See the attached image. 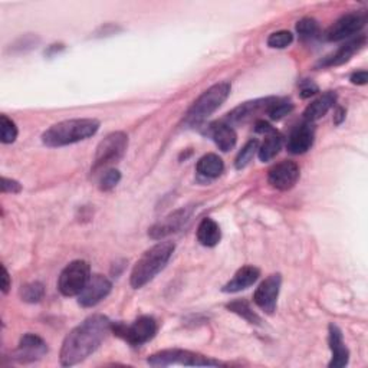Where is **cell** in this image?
<instances>
[{
  "mask_svg": "<svg viewBox=\"0 0 368 368\" xmlns=\"http://www.w3.org/2000/svg\"><path fill=\"white\" fill-rule=\"evenodd\" d=\"M47 353L48 345L42 338L35 334H25L20 338L13 357L19 362H33L42 358Z\"/></svg>",
  "mask_w": 368,
  "mask_h": 368,
  "instance_id": "14",
  "label": "cell"
},
{
  "mask_svg": "<svg viewBox=\"0 0 368 368\" xmlns=\"http://www.w3.org/2000/svg\"><path fill=\"white\" fill-rule=\"evenodd\" d=\"M276 98L269 97V98H262V99H255V101H249V102H244V104L236 107L232 112L228 114L226 117V124L236 126V124H243V122L249 121L251 118H253L255 115H258L259 112H265L271 108V106L274 104Z\"/></svg>",
  "mask_w": 368,
  "mask_h": 368,
  "instance_id": "15",
  "label": "cell"
},
{
  "mask_svg": "<svg viewBox=\"0 0 368 368\" xmlns=\"http://www.w3.org/2000/svg\"><path fill=\"white\" fill-rule=\"evenodd\" d=\"M328 330H330L328 342H330V349H331V353H333V358H331L330 367L331 368H342L345 365H349L350 351L344 344V338H342L341 330L334 324L330 325Z\"/></svg>",
  "mask_w": 368,
  "mask_h": 368,
  "instance_id": "18",
  "label": "cell"
},
{
  "mask_svg": "<svg viewBox=\"0 0 368 368\" xmlns=\"http://www.w3.org/2000/svg\"><path fill=\"white\" fill-rule=\"evenodd\" d=\"M259 276H260V271L256 267H251V265H248V267L240 268L235 274L233 279L223 286L221 291L229 292V294L240 292L243 290L249 288V286H252L259 279Z\"/></svg>",
  "mask_w": 368,
  "mask_h": 368,
  "instance_id": "19",
  "label": "cell"
},
{
  "mask_svg": "<svg viewBox=\"0 0 368 368\" xmlns=\"http://www.w3.org/2000/svg\"><path fill=\"white\" fill-rule=\"evenodd\" d=\"M221 232L213 219H203L197 228V240L206 248H213L220 242Z\"/></svg>",
  "mask_w": 368,
  "mask_h": 368,
  "instance_id": "22",
  "label": "cell"
},
{
  "mask_svg": "<svg viewBox=\"0 0 368 368\" xmlns=\"http://www.w3.org/2000/svg\"><path fill=\"white\" fill-rule=\"evenodd\" d=\"M226 308L229 311L237 314L239 317L244 318L251 324H259L260 322V318L252 311V308H251L249 303L246 301H233V302L228 303Z\"/></svg>",
  "mask_w": 368,
  "mask_h": 368,
  "instance_id": "26",
  "label": "cell"
},
{
  "mask_svg": "<svg viewBox=\"0 0 368 368\" xmlns=\"http://www.w3.org/2000/svg\"><path fill=\"white\" fill-rule=\"evenodd\" d=\"M259 150V141L258 140H251L248 141L246 144H244V147L239 151L236 160H235V166L237 170H242L246 167L249 162L252 161L255 153Z\"/></svg>",
  "mask_w": 368,
  "mask_h": 368,
  "instance_id": "25",
  "label": "cell"
},
{
  "mask_svg": "<svg viewBox=\"0 0 368 368\" xmlns=\"http://www.w3.org/2000/svg\"><path fill=\"white\" fill-rule=\"evenodd\" d=\"M121 180V173L115 169H108L104 174L101 176L99 180V189L102 192H110L112 190Z\"/></svg>",
  "mask_w": 368,
  "mask_h": 368,
  "instance_id": "32",
  "label": "cell"
},
{
  "mask_svg": "<svg viewBox=\"0 0 368 368\" xmlns=\"http://www.w3.org/2000/svg\"><path fill=\"white\" fill-rule=\"evenodd\" d=\"M292 110H294V104L291 101L276 98L274 104L271 106V108L268 110V115L272 119H281L285 115H288L290 112H292Z\"/></svg>",
  "mask_w": 368,
  "mask_h": 368,
  "instance_id": "31",
  "label": "cell"
},
{
  "mask_svg": "<svg viewBox=\"0 0 368 368\" xmlns=\"http://www.w3.org/2000/svg\"><path fill=\"white\" fill-rule=\"evenodd\" d=\"M318 92V87L311 83V81H305V83L301 85V97L302 98H310L311 95Z\"/></svg>",
  "mask_w": 368,
  "mask_h": 368,
  "instance_id": "34",
  "label": "cell"
},
{
  "mask_svg": "<svg viewBox=\"0 0 368 368\" xmlns=\"http://www.w3.org/2000/svg\"><path fill=\"white\" fill-rule=\"evenodd\" d=\"M99 121L94 118H74L60 121L42 134V142L48 147H64L84 141L97 134Z\"/></svg>",
  "mask_w": 368,
  "mask_h": 368,
  "instance_id": "2",
  "label": "cell"
},
{
  "mask_svg": "<svg viewBox=\"0 0 368 368\" xmlns=\"http://www.w3.org/2000/svg\"><path fill=\"white\" fill-rule=\"evenodd\" d=\"M0 140L3 144H12V142L17 138V127L15 121H12L8 115L0 117Z\"/></svg>",
  "mask_w": 368,
  "mask_h": 368,
  "instance_id": "28",
  "label": "cell"
},
{
  "mask_svg": "<svg viewBox=\"0 0 368 368\" xmlns=\"http://www.w3.org/2000/svg\"><path fill=\"white\" fill-rule=\"evenodd\" d=\"M281 149H282V137L275 130L271 134H268V137H267V140H265L262 147L258 150L259 160L263 162L271 161L275 156H278Z\"/></svg>",
  "mask_w": 368,
  "mask_h": 368,
  "instance_id": "24",
  "label": "cell"
},
{
  "mask_svg": "<svg viewBox=\"0 0 368 368\" xmlns=\"http://www.w3.org/2000/svg\"><path fill=\"white\" fill-rule=\"evenodd\" d=\"M112 290V283L108 278L102 275H92L85 288L78 295V303L84 308L98 305L102 299H106Z\"/></svg>",
  "mask_w": 368,
  "mask_h": 368,
  "instance_id": "12",
  "label": "cell"
},
{
  "mask_svg": "<svg viewBox=\"0 0 368 368\" xmlns=\"http://www.w3.org/2000/svg\"><path fill=\"white\" fill-rule=\"evenodd\" d=\"M90 278V263L85 260H74L60 274L58 281V290L64 296H76L83 292Z\"/></svg>",
  "mask_w": 368,
  "mask_h": 368,
  "instance_id": "6",
  "label": "cell"
},
{
  "mask_svg": "<svg viewBox=\"0 0 368 368\" xmlns=\"http://www.w3.org/2000/svg\"><path fill=\"white\" fill-rule=\"evenodd\" d=\"M174 249L176 246L173 242H158L142 255L131 272L130 282L133 288L140 290L150 281H153L165 269V267L174 253Z\"/></svg>",
  "mask_w": 368,
  "mask_h": 368,
  "instance_id": "3",
  "label": "cell"
},
{
  "mask_svg": "<svg viewBox=\"0 0 368 368\" xmlns=\"http://www.w3.org/2000/svg\"><path fill=\"white\" fill-rule=\"evenodd\" d=\"M196 170L200 176L203 177H208V178H216L219 177L223 170H224V165H223V160L216 156V154H206L203 156L199 161H197V166Z\"/></svg>",
  "mask_w": 368,
  "mask_h": 368,
  "instance_id": "23",
  "label": "cell"
},
{
  "mask_svg": "<svg viewBox=\"0 0 368 368\" xmlns=\"http://www.w3.org/2000/svg\"><path fill=\"white\" fill-rule=\"evenodd\" d=\"M127 147H128V135L126 133L115 131L108 134L97 147L92 172L106 169L114 165V162L119 161L122 157H124Z\"/></svg>",
  "mask_w": 368,
  "mask_h": 368,
  "instance_id": "5",
  "label": "cell"
},
{
  "mask_svg": "<svg viewBox=\"0 0 368 368\" xmlns=\"http://www.w3.org/2000/svg\"><path fill=\"white\" fill-rule=\"evenodd\" d=\"M157 330H158L157 321L149 315L140 317L131 325L112 324V331L115 333V335L126 340L128 344L134 346H140L153 340L157 334Z\"/></svg>",
  "mask_w": 368,
  "mask_h": 368,
  "instance_id": "8",
  "label": "cell"
},
{
  "mask_svg": "<svg viewBox=\"0 0 368 368\" xmlns=\"http://www.w3.org/2000/svg\"><path fill=\"white\" fill-rule=\"evenodd\" d=\"M292 40H294V35L290 31L274 32L268 37V47L274 49H285L292 44Z\"/></svg>",
  "mask_w": 368,
  "mask_h": 368,
  "instance_id": "30",
  "label": "cell"
},
{
  "mask_svg": "<svg viewBox=\"0 0 368 368\" xmlns=\"http://www.w3.org/2000/svg\"><path fill=\"white\" fill-rule=\"evenodd\" d=\"M2 291L3 294H8L9 288H10V276H9V272L8 269L3 267V276H2Z\"/></svg>",
  "mask_w": 368,
  "mask_h": 368,
  "instance_id": "37",
  "label": "cell"
},
{
  "mask_svg": "<svg viewBox=\"0 0 368 368\" xmlns=\"http://www.w3.org/2000/svg\"><path fill=\"white\" fill-rule=\"evenodd\" d=\"M282 278L279 274H274L265 279L255 291L253 301L262 311L267 314H274L276 310V302L281 291Z\"/></svg>",
  "mask_w": 368,
  "mask_h": 368,
  "instance_id": "11",
  "label": "cell"
},
{
  "mask_svg": "<svg viewBox=\"0 0 368 368\" xmlns=\"http://www.w3.org/2000/svg\"><path fill=\"white\" fill-rule=\"evenodd\" d=\"M255 131H256V133H260V134H267V135H268V134H271L272 131H275V128H272V126L269 124V122L260 119V121H258L256 124H255Z\"/></svg>",
  "mask_w": 368,
  "mask_h": 368,
  "instance_id": "35",
  "label": "cell"
},
{
  "mask_svg": "<svg viewBox=\"0 0 368 368\" xmlns=\"http://www.w3.org/2000/svg\"><path fill=\"white\" fill-rule=\"evenodd\" d=\"M365 36H360L357 39L350 40V42H346L345 45L340 47L334 53L328 55L326 58H324L321 62L318 64V67L322 68H330V67H338L342 65L345 62H349V60L365 47Z\"/></svg>",
  "mask_w": 368,
  "mask_h": 368,
  "instance_id": "16",
  "label": "cell"
},
{
  "mask_svg": "<svg viewBox=\"0 0 368 368\" xmlns=\"http://www.w3.org/2000/svg\"><path fill=\"white\" fill-rule=\"evenodd\" d=\"M20 190H22V186H20L16 180H12L8 177L2 178V192L3 193H19Z\"/></svg>",
  "mask_w": 368,
  "mask_h": 368,
  "instance_id": "33",
  "label": "cell"
},
{
  "mask_svg": "<svg viewBox=\"0 0 368 368\" xmlns=\"http://www.w3.org/2000/svg\"><path fill=\"white\" fill-rule=\"evenodd\" d=\"M344 119H345V110L344 108H337L335 115H334V122H335L337 126H340Z\"/></svg>",
  "mask_w": 368,
  "mask_h": 368,
  "instance_id": "38",
  "label": "cell"
},
{
  "mask_svg": "<svg viewBox=\"0 0 368 368\" xmlns=\"http://www.w3.org/2000/svg\"><path fill=\"white\" fill-rule=\"evenodd\" d=\"M232 85L229 83H219L210 87L209 90L204 91L190 107V110L186 114V118H184V122L187 126L194 127L201 124L204 119H208L215 111H217L224 101L228 99L231 95Z\"/></svg>",
  "mask_w": 368,
  "mask_h": 368,
  "instance_id": "4",
  "label": "cell"
},
{
  "mask_svg": "<svg viewBox=\"0 0 368 368\" xmlns=\"http://www.w3.org/2000/svg\"><path fill=\"white\" fill-rule=\"evenodd\" d=\"M193 210H194L193 208L187 206V208H180V209L174 210L173 213L167 215L165 219H161L160 221H157L154 226L149 231L150 237L154 240H160V239L167 237L172 233L178 232L180 229L186 226L187 221L192 219Z\"/></svg>",
  "mask_w": 368,
  "mask_h": 368,
  "instance_id": "10",
  "label": "cell"
},
{
  "mask_svg": "<svg viewBox=\"0 0 368 368\" xmlns=\"http://www.w3.org/2000/svg\"><path fill=\"white\" fill-rule=\"evenodd\" d=\"M337 102V94L330 91V92H325L322 94L319 98H317L314 102L306 107L305 112H303V118L306 119V122H312L317 121L319 118H322L326 112H328Z\"/></svg>",
  "mask_w": 368,
  "mask_h": 368,
  "instance_id": "20",
  "label": "cell"
},
{
  "mask_svg": "<svg viewBox=\"0 0 368 368\" xmlns=\"http://www.w3.org/2000/svg\"><path fill=\"white\" fill-rule=\"evenodd\" d=\"M149 364L153 367H169V365H190V367H219L223 365L220 361L204 357L201 354L187 350H165L153 354L149 358Z\"/></svg>",
  "mask_w": 368,
  "mask_h": 368,
  "instance_id": "7",
  "label": "cell"
},
{
  "mask_svg": "<svg viewBox=\"0 0 368 368\" xmlns=\"http://www.w3.org/2000/svg\"><path fill=\"white\" fill-rule=\"evenodd\" d=\"M210 135L221 151H231L236 146L237 135L235 130L229 124H226V122L213 124L210 128Z\"/></svg>",
  "mask_w": 368,
  "mask_h": 368,
  "instance_id": "21",
  "label": "cell"
},
{
  "mask_svg": "<svg viewBox=\"0 0 368 368\" xmlns=\"http://www.w3.org/2000/svg\"><path fill=\"white\" fill-rule=\"evenodd\" d=\"M44 295H45V286L40 282L26 283L25 286H22V290H20V296H22L25 302L29 303L39 302L44 298Z\"/></svg>",
  "mask_w": 368,
  "mask_h": 368,
  "instance_id": "27",
  "label": "cell"
},
{
  "mask_svg": "<svg viewBox=\"0 0 368 368\" xmlns=\"http://www.w3.org/2000/svg\"><path fill=\"white\" fill-rule=\"evenodd\" d=\"M315 131L311 122H303L298 126L288 140V151L292 154H303L308 151L314 144Z\"/></svg>",
  "mask_w": 368,
  "mask_h": 368,
  "instance_id": "17",
  "label": "cell"
},
{
  "mask_svg": "<svg viewBox=\"0 0 368 368\" xmlns=\"http://www.w3.org/2000/svg\"><path fill=\"white\" fill-rule=\"evenodd\" d=\"M268 180L272 187L281 192L291 190L299 180V167L294 161H281L269 170Z\"/></svg>",
  "mask_w": 368,
  "mask_h": 368,
  "instance_id": "13",
  "label": "cell"
},
{
  "mask_svg": "<svg viewBox=\"0 0 368 368\" xmlns=\"http://www.w3.org/2000/svg\"><path fill=\"white\" fill-rule=\"evenodd\" d=\"M367 81H368L367 71H358V72H356V74L351 75V83L354 85H365Z\"/></svg>",
  "mask_w": 368,
  "mask_h": 368,
  "instance_id": "36",
  "label": "cell"
},
{
  "mask_svg": "<svg viewBox=\"0 0 368 368\" xmlns=\"http://www.w3.org/2000/svg\"><path fill=\"white\" fill-rule=\"evenodd\" d=\"M112 331V322L104 315H92L81 322L67 335L60 349V364L75 365L87 360Z\"/></svg>",
  "mask_w": 368,
  "mask_h": 368,
  "instance_id": "1",
  "label": "cell"
},
{
  "mask_svg": "<svg viewBox=\"0 0 368 368\" xmlns=\"http://www.w3.org/2000/svg\"><path fill=\"white\" fill-rule=\"evenodd\" d=\"M296 32L302 39H312L319 32V25L312 17H303L296 24Z\"/></svg>",
  "mask_w": 368,
  "mask_h": 368,
  "instance_id": "29",
  "label": "cell"
},
{
  "mask_svg": "<svg viewBox=\"0 0 368 368\" xmlns=\"http://www.w3.org/2000/svg\"><path fill=\"white\" fill-rule=\"evenodd\" d=\"M367 24V15L364 12H353L341 16L337 22L326 31L325 39L330 42H338L356 33H358Z\"/></svg>",
  "mask_w": 368,
  "mask_h": 368,
  "instance_id": "9",
  "label": "cell"
}]
</instances>
